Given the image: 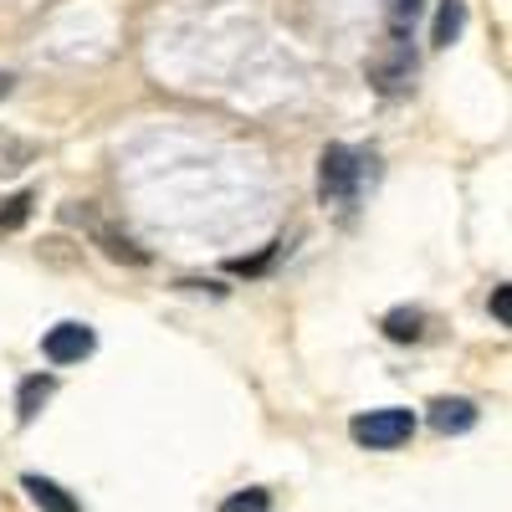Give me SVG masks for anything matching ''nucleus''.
Instances as JSON below:
<instances>
[{
    "label": "nucleus",
    "instance_id": "1",
    "mask_svg": "<svg viewBox=\"0 0 512 512\" xmlns=\"http://www.w3.org/2000/svg\"><path fill=\"white\" fill-rule=\"evenodd\" d=\"M359 180H364V154L359 149L328 144L318 154V195H323V205H354Z\"/></svg>",
    "mask_w": 512,
    "mask_h": 512
},
{
    "label": "nucleus",
    "instance_id": "2",
    "mask_svg": "<svg viewBox=\"0 0 512 512\" xmlns=\"http://www.w3.org/2000/svg\"><path fill=\"white\" fill-rule=\"evenodd\" d=\"M349 436L369 451H395L415 436V410H400V405H384V410H364L349 420Z\"/></svg>",
    "mask_w": 512,
    "mask_h": 512
},
{
    "label": "nucleus",
    "instance_id": "3",
    "mask_svg": "<svg viewBox=\"0 0 512 512\" xmlns=\"http://www.w3.org/2000/svg\"><path fill=\"white\" fill-rule=\"evenodd\" d=\"M369 82L384 98H395V93L410 88V82H415V47H410V36H384L379 41V52L369 57Z\"/></svg>",
    "mask_w": 512,
    "mask_h": 512
},
{
    "label": "nucleus",
    "instance_id": "4",
    "mask_svg": "<svg viewBox=\"0 0 512 512\" xmlns=\"http://www.w3.org/2000/svg\"><path fill=\"white\" fill-rule=\"evenodd\" d=\"M98 344V333L88 323H57L47 328V338H41V354H47L52 364H77V359H88Z\"/></svg>",
    "mask_w": 512,
    "mask_h": 512
},
{
    "label": "nucleus",
    "instance_id": "5",
    "mask_svg": "<svg viewBox=\"0 0 512 512\" xmlns=\"http://www.w3.org/2000/svg\"><path fill=\"white\" fill-rule=\"evenodd\" d=\"M21 487H26V497H31L41 512H82V502H77L67 487H57L52 477H36V472H31V477H21Z\"/></svg>",
    "mask_w": 512,
    "mask_h": 512
},
{
    "label": "nucleus",
    "instance_id": "6",
    "mask_svg": "<svg viewBox=\"0 0 512 512\" xmlns=\"http://www.w3.org/2000/svg\"><path fill=\"white\" fill-rule=\"evenodd\" d=\"M425 420H431L441 436H461V431H472V425H477V405L472 400H436Z\"/></svg>",
    "mask_w": 512,
    "mask_h": 512
},
{
    "label": "nucleus",
    "instance_id": "7",
    "mask_svg": "<svg viewBox=\"0 0 512 512\" xmlns=\"http://www.w3.org/2000/svg\"><path fill=\"white\" fill-rule=\"evenodd\" d=\"M52 390H57V379H52V374H31L21 390H16V420L31 425V420L41 415V405L52 400Z\"/></svg>",
    "mask_w": 512,
    "mask_h": 512
},
{
    "label": "nucleus",
    "instance_id": "8",
    "mask_svg": "<svg viewBox=\"0 0 512 512\" xmlns=\"http://www.w3.org/2000/svg\"><path fill=\"white\" fill-rule=\"evenodd\" d=\"M384 338H395V344H415V338L425 333V313L420 308H395V313H384Z\"/></svg>",
    "mask_w": 512,
    "mask_h": 512
},
{
    "label": "nucleus",
    "instance_id": "9",
    "mask_svg": "<svg viewBox=\"0 0 512 512\" xmlns=\"http://www.w3.org/2000/svg\"><path fill=\"white\" fill-rule=\"evenodd\" d=\"M466 31V0H441V11H436V47H451V41Z\"/></svg>",
    "mask_w": 512,
    "mask_h": 512
},
{
    "label": "nucleus",
    "instance_id": "10",
    "mask_svg": "<svg viewBox=\"0 0 512 512\" xmlns=\"http://www.w3.org/2000/svg\"><path fill=\"white\" fill-rule=\"evenodd\" d=\"M420 11H425V0H384V26H390V36H410Z\"/></svg>",
    "mask_w": 512,
    "mask_h": 512
},
{
    "label": "nucleus",
    "instance_id": "11",
    "mask_svg": "<svg viewBox=\"0 0 512 512\" xmlns=\"http://www.w3.org/2000/svg\"><path fill=\"white\" fill-rule=\"evenodd\" d=\"M31 205H36V195H31V190H21V195H11L6 205H0V236L21 231V226H26V216H31Z\"/></svg>",
    "mask_w": 512,
    "mask_h": 512
},
{
    "label": "nucleus",
    "instance_id": "12",
    "mask_svg": "<svg viewBox=\"0 0 512 512\" xmlns=\"http://www.w3.org/2000/svg\"><path fill=\"white\" fill-rule=\"evenodd\" d=\"M221 512H272V497H267L262 487H246V492L226 497V502H221Z\"/></svg>",
    "mask_w": 512,
    "mask_h": 512
},
{
    "label": "nucleus",
    "instance_id": "13",
    "mask_svg": "<svg viewBox=\"0 0 512 512\" xmlns=\"http://www.w3.org/2000/svg\"><path fill=\"white\" fill-rule=\"evenodd\" d=\"M492 318H497V323H512V287H507V282L492 287Z\"/></svg>",
    "mask_w": 512,
    "mask_h": 512
},
{
    "label": "nucleus",
    "instance_id": "14",
    "mask_svg": "<svg viewBox=\"0 0 512 512\" xmlns=\"http://www.w3.org/2000/svg\"><path fill=\"white\" fill-rule=\"evenodd\" d=\"M11 93V72H0V98H6Z\"/></svg>",
    "mask_w": 512,
    "mask_h": 512
}]
</instances>
